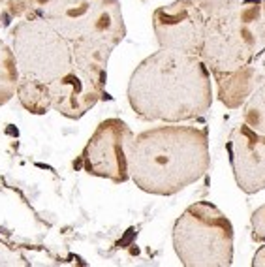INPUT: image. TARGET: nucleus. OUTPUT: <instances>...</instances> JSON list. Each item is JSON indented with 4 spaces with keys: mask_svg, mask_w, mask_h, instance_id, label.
<instances>
[{
    "mask_svg": "<svg viewBox=\"0 0 265 267\" xmlns=\"http://www.w3.org/2000/svg\"><path fill=\"white\" fill-rule=\"evenodd\" d=\"M250 228H252V241L258 243L259 248L252 258L254 267H265V205L258 207L250 216Z\"/></svg>",
    "mask_w": 265,
    "mask_h": 267,
    "instance_id": "17",
    "label": "nucleus"
},
{
    "mask_svg": "<svg viewBox=\"0 0 265 267\" xmlns=\"http://www.w3.org/2000/svg\"><path fill=\"white\" fill-rule=\"evenodd\" d=\"M173 248L186 267H228L233 261V226L211 201H196L177 218Z\"/></svg>",
    "mask_w": 265,
    "mask_h": 267,
    "instance_id": "4",
    "label": "nucleus"
},
{
    "mask_svg": "<svg viewBox=\"0 0 265 267\" xmlns=\"http://www.w3.org/2000/svg\"><path fill=\"white\" fill-rule=\"evenodd\" d=\"M10 36L21 75L51 83L74 66L70 41L47 19H19Z\"/></svg>",
    "mask_w": 265,
    "mask_h": 267,
    "instance_id": "5",
    "label": "nucleus"
},
{
    "mask_svg": "<svg viewBox=\"0 0 265 267\" xmlns=\"http://www.w3.org/2000/svg\"><path fill=\"white\" fill-rule=\"evenodd\" d=\"M128 102L143 120L199 118L212 104L211 74L199 55L160 49L134 70Z\"/></svg>",
    "mask_w": 265,
    "mask_h": 267,
    "instance_id": "1",
    "label": "nucleus"
},
{
    "mask_svg": "<svg viewBox=\"0 0 265 267\" xmlns=\"http://www.w3.org/2000/svg\"><path fill=\"white\" fill-rule=\"evenodd\" d=\"M88 2L92 0H8L4 8L13 19L41 17L53 23L70 17Z\"/></svg>",
    "mask_w": 265,
    "mask_h": 267,
    "instance_id": "13",
    "label": "nucleus"
},
{
    "mask_svg": "<svg viewBox=\"0 0 265 267\" xmlns=\"http://www.w3.org/2000/svg\"><path fill=\"white\" fill-rule=\"evenodd\" d=\"M258 4H259V10H261V23L265 27V0H258Z\"/></svg>",
    "mask_w": 265,
    "mask_h": 267,
    "instance_id": "19",
    "label": "nucleus"
},
{
    "mask_svg": "<svg viewBox=\"0 0 265 267\" xmlns=\"http://www.w3.org/2000/svg\"><path fill=\"white\" fill-rule=\"evenodd\" d=\"M113 49L115 47L111 43L96 38H77L70 41L74 66L85 71L96 85L104 88L107 83V62Z\"/></svg>",
    "mask_w": 265,
    "mask_h": 267,
    "instance_id": "12",
    "label": "nucleus"
},
{
    "mask_svg": "<svg viewBox=\"0 0 265 267\" xmlns=\"http://www.w3.org/2000/svg\"><path fill=\"white\" fill-rule=\"evenodd\" d=\"M243 123L254 132L265 136V79L243 104Z\"/></svg>",
    "mask_w": 265,
    "mask_h": 267,
    "instance_id": "16",
    "label": "nucleus"
},
{
    "mask_svg": "<svg viewBox=\"0 0 265 267\" xmlns=\"http://www.w3.org/2000/svg\"><path fill=\"white\" fill-rule=\"evenodd\" d=\"M19 83V68L13 55V49L0 40V107L6 106L17 90Z\"/></svg>",
    "mask_w": 265,
    "mask_h": 267,
    "instance_id": "15",
    "label": "nucleus"
},
{
    "mask_svg": "<svg viewBox=\"0 0 265 267\" xmlns=\"http://www.w3.org/2000/svg\"><path fill=\"white\" fill-rule=\"evenodd\" d=\"M51 25L68 40L96 38L117 47L126 36L118 0H92L66 19L53 21Z\"/></svg>",
    "mask_w": 265,
    "mask_h": 267,
    "instance_id": "8",
    "label": "nucleus"
},
{
    "mask_svg": "<svg viewBox=\"0 0 265 267\" xmlns=\"http://www.w3.org/2000/svg\"><path fill=\"white\" fill-rule=\"evenodd\" d=\"M237 186L245 194L265 190V136L245 123L237 124L226 143Z\"/></svg>",
    "mask_w": 265,
    "mask_h": 267,
    "instance_id": "9",
    "label": "nucleus"
},
{
    "mask_svg": "<svg viewBox=\"0 0 265 267\" xmlns=\"http://www.w3.org/2000/svg\"><path fill=\"white\" fill-rule=\"evenodd\" d=\"M134 132L122 118H105L98 124L79 158V166L88 175L109 179L117 184L130 179V154Z\"/></svg>",
    "mask_w": 265,
    "mask_h": 267,
    "instance_id": "6",
    "label": "nucleus"
},
{
    "mask_svg": "<svg viewBox=\"0 0 265 267\" xmlns=\"http://www.w3.org/2000/svg\"><path fill=\"white\" fill-rule=\"evenodd\" d=\"M49 94L51 109L66 118L77 120L104 98L105 88L96 85L79 68L71 66L66 74L49 83Z\"/></svg>",
    "mask_w": 265,
    "mask_h": 267,
    "instance_id": "10",
    "label": "nucleus"
},
{
    "mask_svg": "<svg viewBox=\"0 0 265 267\" xmlns=\"http://www.w3.org/2000/svg\"><path fill=\"white\" fill-rule=\"evenodd\" d=\"M6 2H8V0H0V4H2V6H4V4H6Z\"/></svg>",
    "mask_w": 265,
    "mask_h": 267,
    "instance_id": "21",
    "label": "nucleus"
},
{
    "mask_svg": "<svg viewBox=\"0 0 265 267\" xmlns=\"http://www.w3.org/2000/svg\"><path fill=\"white\" fill-rule=\"evenodd\" d=\"M261 68L265 70V53H263V62H261Z\"/></svg>",
    "mask_w": 265,
    "mask_h": 267,
    "instance_id": "20",
    "label": "nucleus"
},
{
    "mask_svg": "<svg viewBox=\"0 0 265 267\" xmlns=\"http://www.w3.org/2000/svg\"><path fill=\"white\" fill-rule=\"evenodd\" d=\"M263 53L265 27L258 0H245L233 10L207 17L199 57L212 77L252 64Z\"/></svg>",
    "mask_w": 265,
    "mask_h": 267,
    "instance_id": "3",
    "label": "nucleus"
},
{
    "mask_svg": "<svg viewBox=\"0 0 265 267\" xmlns=\"http://www.w3.org/2000/svg\"><path fill=\"white\" fill-rule=\"evenodd\" d=\"M15 96L19 104L32 115H45L51 109V94H49V83L40 81L30 75H21Z\"/></svg>",
    "mask_w": 265,
    "mask_h": 267,
    "instance_id": "14",
    "label": "nucleus"
},
{
    "mask_svg": "<svg viewBox=\"0 0 265 267\" xmlns=\"http://www.w3.org/2000/svg\"><path fill=\"white\" fill-rule=\"evenodd\" d=\"M263 79L265 70L261 66H254V62L228 71V74L214 75L216 87H218V100L229 109L243 107L248 96L258 88Z\"/></svg>",
    "mask_w": 265,
    "mask_h": 267,
    "instance_id": "11",
    "label": "nucleus"
},
{
    "mask_svg": "<svg viewBox=\"0 0 265 267\" xmlns=\"http://www.w3.org/2000/svg\"><path fill=\"white\" fill-rule=\"evenodd\" d=\"M152 28L160 49L199 55L205 40L207 15L192 0H175L154 10Z\"/></svg>",
    "mask_w": 265,
    "mask_h": 267,
    "instance_id": "7",
    "label": "nucleus"
},
{
    "mask_svg": "<svg viewBox=\"0 0 265 267\" xmlns=\"http://www.w3.org/2000/svg\"><path fill=\"white\" fill-rule=\"evenodd\" d=\"M211 167L209 132L169 123L135 136L130 179L147 194L173 196L198 183Z\"/></svg>",
    "mask_w": 265,
    "mask_h": 267,
    "instance_id": "2",
    "label": "nucleus"
},
{
    "mask_svg": "<svg viewBox=\"0 0 265 267\" xmlns=\"http://www.w3.org/2000/svg\"><path fill=\"white\" fill-rule=\"evenodd\" d=\"M192 2H194L207 17H212V15L224 13L228 10H233L241 2H245V0H192Z\"/></svg>",
    "mask_w": 265,
    "mask_h": 267,
    "instance_id": "18",
    "label": "nucleus"
}]
</instances>
